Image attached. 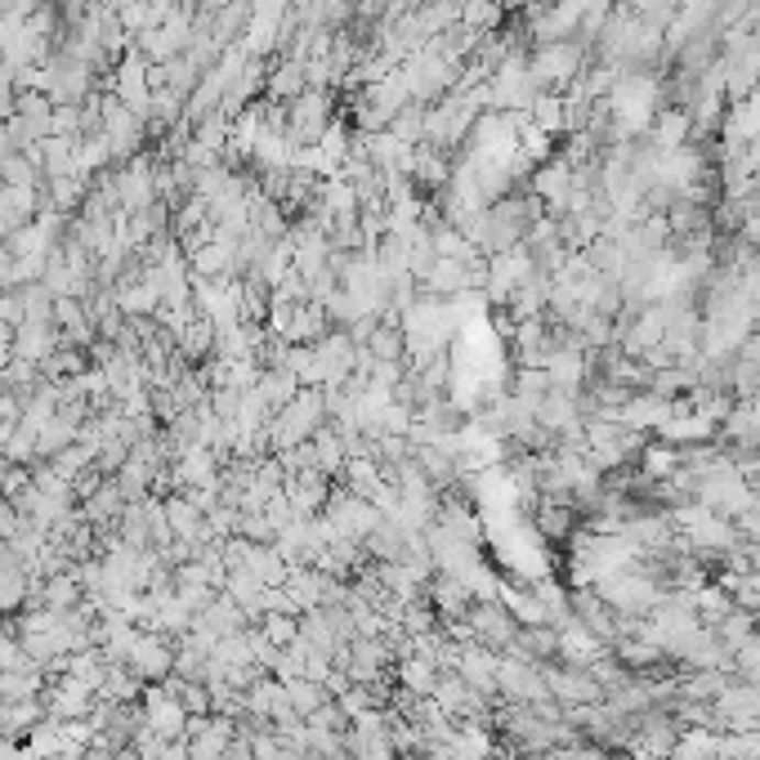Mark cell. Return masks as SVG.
Segmentation results:
<instances>
[{
  "mask_svg": "<svg viewBox=\"0 0 760 760\" xmlns=\"http://www.w3.org/2000/svg\"><path fill=\"white\" fill-rule=\"evenodd\" d=\"M322 394H296L287 407H283V417H273V426H268V434L278 439V443H300L313 426H318V417H322Z\"/></svg>",
  "mask_w": 760,
  "mask_h": 760,
  "instance_id": "obj_1",
  "label": "cell"
},
{
  "mask_svg": "<svg viewBox=\"0 0 760 760\" xmlns=\"http://www.w3.org/2000/svg\"><path fill=\"white\" fill-rule=\"evenodd\" d=\"M148 725H153V734H179L184 729V703H175L170 694H153Z\"/></svg>",
  "mask_w": 760,
  "mask_h": 760,
  "instance_id": "obj_2",
  "label": "cell"
},
{
  "mask_svg": "<svg viewBox=\"0 0 760 760\" xmlns=\"http://www.w3.org/2000/svg\"><path fill=\"white\" fill-rule=\"evenodd\" d=\"M41 5H45V0H0V23H23V19H32Z\"/></svg>",
  "mask_w": 760,
  "mask_h": 760,
  "instance_id": "obj_3",
  "label": "cell"
}]
</instances>
